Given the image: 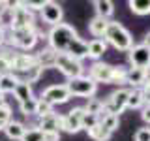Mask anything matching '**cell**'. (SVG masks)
<instances>
[{
  "instance_id": "cell-15",
  "label": "cell",
  "mask_w": 150,
  "mask_h": 141,
  "mask_svg": "<svg viewBox=\"0 0 150 141\" xmlns=\"http://www.w3.org/2000/svg\"><path fill=\"white\" fill-rule=\"evenodd\" d=\"M64 55H69V56H73V58H77V60L83 62V58H88V41H84L81 36L75 38Z\"/></svg>"
},
{
  "instance_id": "cell-20",
  "label": "cell",
  "mask_w": 150,
  "mask_h": 141,
  "mask_svg": "<svg viewBox=\"0 0 150 141\" xmlns=\"http://www.w3.org/2000/svg\"><path fill=\"white\" fill-rule=\"evenodd\" d=\"M105 53H107L105 40H90L88 41V58H92V60L98 62Z\"/></svg>"
},
{
  "instance_id": "cell-32",
  "label": "cell",
  "mask_w": 150,
  "mask_h": 141,
  "mask_svg": "<svg viewBox=\"0 0 150 141\" xmlns=\"http://www.w3.org/2000/svg\"><path fill=\"white\" fill-rule=\"evenodd\" d=\"M126 72L128 70L122 68V66H115V72H112V79H111V85H126Z\"/></svg>"
},
{
  "instance_id": "cell-25",
  "label": "cell",
  "mask_w": 150,
  "mask_h": 141,
  "mask_svg": "<svg viewBox=\"0 0 150 141\" xmlns=\"http://www.w3.org/2000/svg\"><path fill=\"white\" fill-rule=\"evenodd\" d=\"M128 6L131 9V13L135 15H148L150 13V0H129Z\"/></svg>"
},
{
  "instance_id": "cell-11",
  "label": "cell",
  "mask_w": 150,
  "mask_h": 141,
  "mask_svg": "<svg viewBox=\"0 0 150 141\" xmlns=\"http://www.w3.org/2000/svg\"><path fill=\"white\" fill-rule=\"evenodd\" d=\"M36 62V55L30 53H11L9 55V68H11V73H23L26 70L34 68Z\"/></svg>"
},
{
  "instance_id": "cell-9",
  "label": "cell",
  "mask_w": 150,
  "mask_h": 141,
  "mask_svg": "<svg viewBox=\"0 0 150 141\" xmlns=\"http://www.w3.org/2000/svg\"><path fill=\"white\" fill-rule=\"evenodd\" d=\"M40 98L54 107V105H62V103L69 102V98H71V96H69L66 85H51V87H47L45 90L41 92Z\"/></svg>"
},
{
  "instance_id": "cell-30",
  "label": "cell",
  "mask_w": 150,
  "mask_h": 141,
  "mask_svg": "<svg viewBox=\"0 0 150 141\" xmlns=\"http://www.w3.org/2000/svg\"><path fill=\"white\" fill-rule=\"evenodd\" d=\"M9 51L6 47L0 49V75H6V73H11V68H9Z\"/></svg>"
},
{
  "instance_id": "cell-34",
  "label": "cell",
  "mask_w": 150,
  "mask_h": 141,
  "mask_svg": "<svg viewBox=\"0 0 150 141\" xmlns=\"http://www.w3.org/2000/svg\"><path fill=\"white\" fill-rule=\"evenodd\" d=\"M36 102H38V98H32V100H28V102L19 103V109H21L23 115L25 117H34L36 115Z\"/></svg>"
},
{
  "instance_id": "cell-27",
  "label": "cell",
  "mask_w": 150,
  "mask_h": 141,
  "mask_svg": "<svg viewBox=\"0 0 150 141\" xmlns=\"http://www.w3.org/2000/svg\"><path fill=\"white\" fill-rule=\"evenodd\" d=\"M11 120H13L11 107H9L8 103H2V105H0V130H4Z\"/></svg>"
},
{
  "instance_id": "cell-31",
  "label": "cell",
  "mask_w": 150,
  "mask_h": 141,
  "mask_svg": "<svg viewBox=\"0 0 150 141\" xmlns=\"http://www.w3.org/2000/svg\"><path fill=\"white\" fill-rule=\"evenodd\" d=\"M51 113H54L53 105L47 103L45 100H41V98H38V102H36V117L38 119H40V117H45V115H51Z\"/></svg>"
},
{
  "instance_id": "cell-39",
  "label": "cell",
  "mask_w": 150,
  "mask_h": 141,
  "mask_svg": "<svg viewBox=\"0 0 150 141\" xmlns=\"http://www.w3.org/2000/svg\"><path fill=\"white\" fill-rule=\"evenodd\" d=\"M43 141H60V132H43Z\"/></svg>"
},
{
  "instance_id": "cell-41",
  "label": "cell",
  "mask_w": 150,
  "mask_h": 141,
  "mask_svg": "<svg viewBox=\"0 0 150 141\" xmlns=\"http://www.w3.org/2000/svg\"><path fill=\"white\" fill-rule=\"evenodd\" d=\"M6 30H4V28H0V49H2V47H6Z\"/></svg>"
},
{
  "instance_id": "cell-33",
  "label": "cell",
  "mask_w": 150,
  "mask_h": 141,
  "mask_svg": "<svg viewBox=\"0 0 150 141\" xmlns=\"http://www.w3.org/2000/svg\"><path fill=\"white\" fill-rule=\"evenodd\" d=\"M21 141H43V132L40 128H36V126L26 128V132H25V135H23Z\"/></svg>"
},
{
  "instance_id": "cell-37",
  "label": "cell",
  "mask_w": 150,
  "mask_h": 141,
  "mask_svg": "<svg viewBox=\"0 0 150 141\" xmlns=\"http://www.w3.org/2000/svg\"><path fill=\"white\" fill-rule=\"evenodd\" d=\"M43 2H45V0H38V2H32V0H28V2H23V6L34 13V11H41V8H43Z\"/></svg>"
},
{
  "instance_id": "cell-1",
  "label": "cell",
  "mask_w": 150,
  "mask_h": 141,
  "mask_svg": "<svg viewBox=\"0 0 150 141\" xmlns=\"http://www.w3.org/2000/svg\"><path fill=\"white\" fill-rule=\"evenodd\" d=\"M75 38H79L77 30L71 25L60 23L56 26H51L49 34H47V41H49V47L53 51H56V53H66Z\"/></svg>"
},
{
  "instance_id": "cell-35",
  "label": "cell",
  "mask_w": 150,
  "mask_h": 141,
  "mask_svg": "<svg viewBox=\"0 0 150 141\" xmlns=\"http://www.w3.org/2000/svg\"><path fill=\"white\" fill-rule=\"evenodd\" d=\"M100 124V120H98L96 115H90V113H84L83 115V120H81V130H92L94 126Z\"/></svg>"
},
{
  "instance_id": "cell-28",
  "label": "cell",
  "mask_w": 150,
  "mask_h": 141,
  "mask_svg": "<svg viewBox=\"0 0 150 141\" xmlns=\"http://www.w3.org/2000/svg\"><path fill=\"white\" fill-rule=\"evenodd\" d=\"M100 124L112 134V132H116V130H118V126H120V117L118 115H111V113H109V115H107L105 119L100 122Z\"/></svg>"
},
{
  "instance_id": "cell-5",
  "label": "cell",
  "mask_w": 150,
  "mask_h": 141,
  "mask_svg": "<svg viewBox=\"0 0 150 141\" xmlns=\"http://www.w3.org/2000/svg\"><path fill=\"white\" fill-rule=\"evenodd\" d=\"M54 68L60 70V73H64L68 79L84 75V68H83V62H81V60L73 58V56H69V55H64V53H58V55H56Z\"/></svg>"
},
{
  "instance_id": "cell-4",
  "label": "cell",
  "mask_w": 150,
  "mask_h": 141,
  "mask_svg": "<svg viewBox=\"0 0 150 141\" xmlns=\"http://www.w3.org/2000/svg\"><path fill=\"white\" fill-rule=\"evenodd\" d=\"M66 88H68L69 96H77V98H90L96 96L98 92V83H94L88 75H81V77H73L66 81Z\"/></svg>"
},
{
  "instance_id": "cell-14",
  "label": "cell",
  "mask_w": 150,
  "mask_h": 141,
  "mask_svg": "<svg viewBox=\"0 0 150 141\" xmlns=\"http://www.w3.org/2000/svg\"><path fill=\"white\" fill-rule=\"evenodd\" d=\"M62 119H64V115H60V113H51V115L40 117L36 128H40L41 132H60Z\"/></svg>"
},
{
  "instance_id": "cell-24",
  "label": "cell",
  "mask_w": 150,
  "mask_h": 141,
  "mask_svg": "<svg viewBox=\"0 0 150 141\" xmlns=\"http://www.w3.org/2000/svg\"><path fill=\"white\" fill-rule=\"evenodd\" d=\"M144 107V100H143V94H141L139 88H131L129 98L126 102V109H143Z\"/></svg>"
},
{
  "instance_id": "cell-10",
  "label": "cell",
  "mask_w": 150,
  "mask_h": 141,
  "mask_svg": "<svg viewBox=\"0 0 150 141\" xmlns=\"http://www.w3.org/2000/svg\"><path fill=\"white\" fill-rule=\"evenodd\" d=\"M128 60L131 64V68H137V70H146L150 66V49L144 47L143 43L133 45L128 51Z\"/></svg>"
},
{
  "instance_id": "cell-26",
  "label": "cell",
  "mask_w": 150,
  "mask_h": 141,
  "mask_svg": "<svg viewBox=\"0 0 150 141\" xmlns=\"http://www.w3.org/2000/svg\"><path fill=\"white\" fill-rule=\"evenodd\" d=\"M86 134H88V137H90L92 141H109V139H111V135H112L111 132H109V130H105L101 124L94 126V128H92V130H88Z\"/></svg>"
},
{
  "instance_id": "cell-8",
  "label": "cell",
  "mask_w": 150,
  "mask_h": 141,
  "mask_svg": "<svg viewBox=\"0 0 150 141\" xmlns=\"http://www.w3.org/2000/svg\"><path fill=\"white\" fill-rule=\"evenodd\" d=\"M40 17L47 25L56 26V25H60L62 19H64V9L58 2H54V0H45L43 8H41V11H40Z\"/></svg>"
},
{
  "instance_id": "cell-38",
  "label": "cell",
  "mask_w": 150,
  "mask_h": 141,
  "mask_svg": "<svg viewBox=\"0 0 150 141\" xmlns=\"http://www.w3.org/2000/svg\"><path fill=\"white\" fill-rule=\"evenodd\" d=\"M141 94H143V100H144V105H150V83L146 81L143 87L139 88Z\"/></svg>"
},
{
  "instance_id": "cell-13",
  "label": "cell",
  "mask_w": 150,
  "mask_h": 141,
  "mask_svg": "<svg viewBox=\"0 0 150 141\" xmlns=\"http://www.w3.org/2000/svg\"><path fill=\"white\" fill-rule=\"evenodd\" d=\"M83 115H84V109H83V107H73L71 111H68V115H64L62 128H60V130L68 132V134H77V132H81Z\"/></svg>"
},
{
  "instance_id": "cell-12",
  "label": "cell",
  "mask_w": 150,
  "mask_h": 141,
  "mask_svg": "<svg viewBox=\"0 0 150 141\" xmlns=\"http://www.w3.org/2000/svg\"><path fill=\"white\" fill-rule=\"evenodd\" d=\"M112 72H115V66L98 60V62H94L90 66V70H88V77H90L94 83H107V85H111Z\"/></svg>"
},
{
  "instance_id": "cell-18",
  "label": "cell",
  "mask_w": 150,
  "mask_h": 141,
  "mask_svg": "<svg viewBox=\"0 0 150 141\" xmlns=\"http://www.w3.org/2000/svg\"><path fill=\"white\" fill-rule=\"evenodd\" d=\"M146 83V73L144 70H137V68H129L126 72V85H129L131 88H141Z\"/></svg>"
},
{
  "instance_id": "cell-36",
  "label": "cell",
  "mask_w": 150,
  "mask_h": 141,
  "mask_svg": "<svg viewBox=\"0 0 150 141\" xmlns=\"http://www.w3.org/2000/svg\"><path fill=\"white\" fill-rule=\"evenodd\" d=\"M133 141H150V126L139 128L133 135Z\"/></svg>"
},
{
  "instance_id": "cell-22",
  "label": "cell",
  "mask_w": 150,
  "mask_h": 141,
  "mask_svg": "<svg viewBox=\"0 0 150 141\" xmlns=\"http://www.w3.org/2000/svg\"><path fill=\"white\" fill-rule=\"evenodd\" d=\"M13 96L19 103L23 102H28L34 98V92H32V85H26V83H17L15 90H13Z\"/></svg>"
},
{
  "instance_id": "cell-16",
  "label": "cell",
  "mask_w": 150,
  "mask_h": 141,
  "mask_svg": "<svg viewBox=\"0 0 150 141\" xmlns=\"http://www.w3.org/2000/svg\"><path fill=\"white\" fill-rule=\"evenodd\" d=\"M56 51H53L51 47H45V49L38 51L36 53V62L41 70H47V68H54V62H56Z\"/></svg>"
},
{
  "instance_id": "cell-29",
  "label": "cell",
  "mask_w": 150,
  "mask_h": 141,
  "mask_svg": "<svg viewBox=\"0 0 150 141\" xmlns=\"http://www.w3.org/2000/svg\"><path fill=\"white\" fill-rule=\"evenodd\" d=\"M83 109H84V113H90V115H96L98 117L101 113V109H103V102L98 100V98H90Z\"/></svg>"
},
{
  "instance_id": "cell-23",
  "label": "cell",
  "mask_w": 150,
  "mask_h": 141,
  "mask_svg": "<svg viewBox=\"0 0 150 141\" xmlns=\"http://www.w3.org/2000/svg\"><path fill=\"white\" fill-rule=\"evenodd\" d=\"M17 79L13 77L11 73H6V75H0V94H13V90H15L17 87Z\"/></svg>"
},
{
  "instance_id": "cell-21",
  "label": "cell",
  "mask_w": 150,
  "mask_h": 141,
  "mask_svg": "<svg viewBox=\"0 0 150 141\" xmlns=\"http://www.w3.org/2000/svg\"><path fill=\"white\" fill-rule=\"evenodd\" d=\"M94 8H96V15L101 19H107V21L115 13V2H111V0H96Z\"/></svg>"
},
{
  "instance_id": "cell-3",
  "label": "cell",
  "mask_w": 150,
  "mask_h": 141,
  "mask_svg": "<svg viewBox=\"0 0 150 141\" xmlns=\"http://www.w3.org/2000/svg\"><path fill=\"white\" fill-rule=\"evenodd\" d=\"M38 36H40L38 28H9L6 30V45L21 51H30L34 49Z\"/></svg>"
},
{
  "instance_id": "cell-42",
  "label": "cell",
  "mask_w": 150,
  "mask_h": 141,
  "mask_svg": "<svg viewBox=\"0 0 150 141\" xmlns=\"http://www.w3.org/2000/svg\"><path fill=\"white\" fill-rule=\"evenodd\" d=\"M143 45L150 49V32H146V34H144V38H143Z\"/></svg>"
},
{
  "instance_id": "cell-43",
  "label": "cell",
  "mask_w": 150,
  "mask_h": 141,
  "mask_svg": "<svg viewBox=\"0 0 150 141\" xmlns=\"http://www.w3.org/2000/svg\"><path fill=\"white\" fill-rule=\"evenodd\" d=\"M144 73H146V81L150 83V66H148V68H146V70H144Z\"/></svg>"
},
{
  "instance_id": "cell-2",
  "label": "cell",
  "mask_w": 150,
  "mask_h": 141,
  "mask_svg": "<svg viewBox=\"0 0 150 141\" xmlns=\"http://www.w3.org/2000/svg\"><path fill=\"white\" fill-rule=\"evenodd\" d=\"M103 40H105L107 45L115 47L116 51H124V53H128L133 47V38H131L129 30L124 25H120L118 21H109Z\"/></svg>"
},
{
  "instance_id": "cell-7",
  "label": "cell",
  "mask_w": 150,
  "mask_h": 141,
  "mask_svg": "<svg viewBox=\"0 0 150 141\" xmlns=\"http://www.w3.org/2000/svg\"><path fill=\"white\" fill-rule=\"evenodd\" d=\"M11 6H13L11 28H36L34 13L23 6V2H11ZM8 30H9V28H8Z\"/></svg>"
},
{
  "instance_id": "cell-17",
  "label": "cell",
  "mask_w": 150,
  "mask_h": 141,
  "mask_svg": "<svg viewBox=\"0 0 150 141\" xmlns=\"http://www.w3.org/2000/svg\"><path fill=\"white\" fill-rule=\"evenodd\" d=\"M107 25H109V21L107 19H101V17H92L90 21H88V32L94 36V40H103V36H105V30H107Z\"/></svg>"
},
{
  "instance_id": "cell-40",
  "label": "cell",
  "mask_w": 150,
  "mask_h": 141,
  "mask_svg": "<svg viewBox=\"0 0 150 141\" xmlns=\"http://www.w3.org/2000/svg\"><path fill=\"white\" fill-rule=\"evenodd\" d=\"M141 119L150 126V105H144L143 109H141Z\"/></svg>"
},
{
  "instance_id": "cell-44",
  "label": "cell",
  "mask_w": 150,
  "mask_h": 141,
  "mask_svg": "<svg viewBox=\"0 0 150 141\" xmlns=\"http://www.w3.org/2000/svg\"><path fill=\"white\" fill-rule=\"evenodd\" d=\"M2 103H6V102H4V96L0 94V105H2Z\"/></svg>"
},
{
  "instance_id": "cell-6",
  "label": "cell",
  "mask_w": 150,
  "mask_h": 141,
  "mask_svg": "<svg viewBox=\"0 0 150 141\" xmlns=\"http://www.w3.org/2000/svg\"><path fill=\"white\" fill-rule=\"evenodd\" d=\"M129 92L131 88L128 87H118L115 92H111L109 96H107V100H103V107H105L107 113H111V115H118L126 109V102H128L129 98Z\"/></svg>"
},
{
  "instance_id": "cell-19",
  "label": "cell",
  "mask_w": 150,
  "mask_h": 141,
  "mask_svg": "<svg viewBox=\"0 0 150 141\" xmlns=\"http://www.w3.org/2000/svg\"><path fill=\"white\" fill-rule=\"evenodd\" d=\"M2 132L6 134L8 139H11V141H21L23 135H25V132H26V126L23 124V122H19V120H11Z\"/></svg>"
}]
</instances>
